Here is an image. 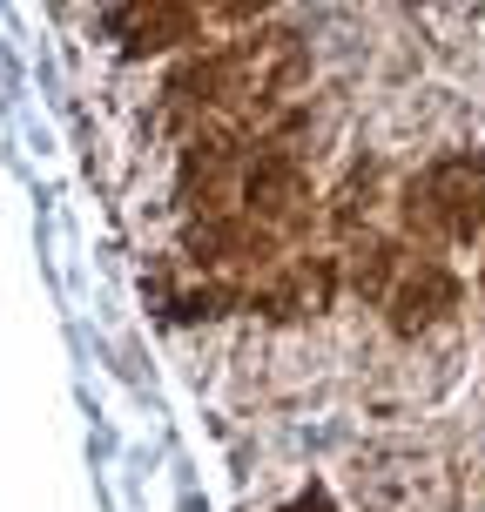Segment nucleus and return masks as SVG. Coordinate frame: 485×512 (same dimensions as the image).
<instances>
[{
	"instance_id": "1",
	"label": "nucleus",
	"mask_w": 485,
	"mask_h": 512,
	"mask_svg": "<svg viewBox=\"0 0 485 512\" xmlns=\"http://www.w3.org/2000/svg\"><path fill=\"white\" fill-rule=\"evenodd\" d=\"M405 230L425 243H472L485 230V149L438 155L405 182Z\"/></svg>"
},
{
	"instance_id": "2",
	"label": "nucleus",
	"mask_w": 485,
	"mask_h": 512,
	"mask_svg": "<svg viewBox=\"0 0 485 512\" xmlns=\"http://www.w3.org/2000/svg\"><path fill=\"white\" fill-rule=\"evenodd\" d=\"M243 216H250L256 230H270L277 243L310 223V176L304 162L283 149V135H263L250 149V176H243Z\"/></svg>"
},
{
	"instance_id": "3",
	"label": "nucleus",
	"mask_w": 485,
	"mask_h": 512,
	"mask_svg": "<svg viewBox=\"0 0 485 512\" xmlns=\"http://www.w3.org/2000/svg\"><path fill=\"white\" fill-rule=\"evenodd\" d=\"M384 310H391V331L398 337H425L459 310V277H452L438 256H411L398 290L384 297Z\"/></svg>"
},
{
	"instance_id": "4",
	"label": "nucleus",
	"mask_w": 485,
	"mask_h": 512,
	"mask_svg": "<svg viewBox=\"0 0 485 512\" xmlns=\"http://www.w3.org/2000/svg\"><path fill=\"white\" fill-rule=\"evenodd\" d=\"M283 243L270 230H256L243 209H230V216H203V223H189V236H182V256L196 263V270H263L270 256H277Z\"/></svg>"
},
{
	"instance_id": "5",
	"label": "nucleus",
	"mask_w": 485,
	"mask_h": 512,
	"mask_svg": "<svg viewBox=\"0 0 485 512\" xmlns=\"http://www.w3.org/2000/svg\"><path fill=\"white\" fill-rule=\"evenodd\" d=\"M209 21H216V7L155 0V7H115V14H108V34H115L128 54H155V48H176V41H196Z\"/></svg>"
},
{
	"instance_id": "6",
	"label": "nucleus",
	"mask_w": 485,
	"mask_h": 512,
	"mask_svg": "<svg viewBox=\"0 0 485 512\" xmlns=\"http://www.w3.org/2000/svg\"><path fill=\"white\" fill-rule=\"evenodd\" d=\"M337 290V263L331 256H297V263H283L270 270L263 283H250V304L263 317H310V310H324Z\"/></svg>"
},
{
	"instance_id": "7",
	"label": "nucleus",
	"mask_w": 485,
	"mask_h": 512,
	"mask_svg": "<svg viewBox=\"0 0 485 512\" xmlns=\"http://www.w3.org/2000/svg\"><path fill=\"white\" fill-rule=\"evenodd\" d=\"M411 256L398 250V243H384V236H364L358 256H351V283H358V297H371V304H384L391 290H398V277H405Z\"/></svg>"
},
{
	"instance_id": "8",
	"label": "nucleus",
	"mask_w": 485,
	"mask_h": 512,
	"mask_svg": "<svg viewBox=\"0 0 485 512\" xmlns=\"http://www.w3.org/2000/svg\"><path fill=\"white\" fill-rule=\"evenodd\" d=\"M290 512H331V506H324V492H310V499H297Z\"/></svg>"
},
{
	"instance_id": "9",
	"label": "nucleus",
	"mask_w": 485,
	"mask_h": 512,
	"mask_svg": "<svg viewBox=\"0 0 485 512\" xmlns=\"http://www.w3.org/2000/svg\"><path fill=\"white\" fill-rule=\"evenodd\" d=\"M479 297H485V263H479Z\"/></svg>"
}]
</instances>
